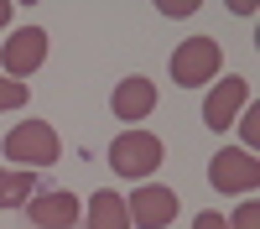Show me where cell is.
Instances as JSON below:
<instances>
[{
    "label": "cell",
    "instance_id": "cell-1",
    "mask_svg": "<svg viewBox=\"0 0 260 229\" xmlns=\"http://www.w3.org/2000/svg\"><path fill=\"white\" fill-rule=\"evenodd\" d=\"M6 156L21 161V167L31 172V167H52V161L62 156V146H57V136H52L47 120H21L16 130L6 136Z\"/></svg>",
    "mask_w": 260,
    "mask_h": 229
},
{
    "label": "cell",
    "instance_id": "cell-2",
    "mask_svg": "<svg viewBox=\"0 0 260 229\" xmlns=\"http://www.w3.org/2000/svg\"><path fill=\"white\" fill-rule=\"evenodd\" d=\"M161 156H167V146L156 136H146V130H125L110 146V167H115L120 177H151L161 167Z\"/></svg>",
    "mask_w": 260,
    "mask_h": 229
},
{
    "label": "cell",
    "instance_id": "cell-3",
    "mask_svg": "<svg viewBox=\"0 0 260 229\" xmlns=\"http://www.w3.org/2000/svg\"><path fill=\"white\" fill-rule=\"evenodd\" d=\"M219 42L213 37H192L177 47V57H172V78L182 83V89H198V83H208L213 73H219Z\"/></svg>",
    "mask_w": 260,
    "mask_h": 229
},
{
    "label": "cell",
    "instance_id": "cell-4",
    "mask_svg": "<svg viewBox=\"0 0 260 229\" xmlns=\"http://www.w3.org/2000/svg\"><path fill=\"white\" fill-rule=\"evenodd\" d=\"M42 57H47V31L42 26H21V31H11L6 37V47H0V62H6V78H26V73H37L42 68Z\"/></svg>",
    "mask_w": 260,
    "mask_h": 229
},
{
    "label": "cell",
    "instance_id": "cell-5",
    "mask_svg": "<svg viewBox=\"0 0 260 229\" xmlns=\"http://www.w3.org/2000/svg\"><path fill=\"white\" fill-rule=\"evenodd\" d=\"M208 177H213V187H219V193H250V187L260 182V161H255L250 151H240V146H229V151L213 156Z\"/></svg>",
    "mask_w": 260,
    "mask_h": 229
},
{
    "label": "cell",
    "instance_id": "cell-6",
    "mask_svg": "<svg viewBox=\"0 0 260 229\" xmlns=\"http://www.w3.org/2000/svg\"><path fill=\"white\" fill-rule=\"evenodd\" d=\"M125 214H130V224H141V229H161V224L177 219V193L146 182V187H136V198L125 203Z\"/></svg>",
    "mask_w": 260,
    "mask_h": 229
},
{
    "label": "cell",
    "instance_id": "cell-7",
    "mask_svg": "<svg viewBox=\"0 0 260 229\" xmlns=\"http://www.w3.org/2000/svg\"><path fill=\"white\" fill-rule=\"evenodd\" d=\"M245 99H250L245 78H224L219 89L208 94V104H203V125H208V130H229V120L245 110Z\"/></svg>",
    "mask_w": 260,
    "mask_h": 229
},
{
    "label": "cell",
    "instance_id": "cell-8",
    "mask_svg": "<svg viewBox=\"0 0 260 229\" xmlns=\"http://www.w3.org/2000/svg\"><path fill=\"white\" fill-rule=\"evenodd\" d=\"M156 83H151V78H125V83H115V115L120 120H146L151 110H156Z\"/></svg>",
    "mask_w": 260,
    "mask_h": 229
},
{
    "label": "cell",
    "instance_id": "cell-9",
    "mask_svg": "<svg viewBox=\"0 0 260 229\" xmlns=\"http://www.w3.org/2000/svg\"><path fill=\"white\" fill-rule=\"evenodd\" d=\"M31 224H42V229L78 224V198L73 193H42V198H31Z\"/></svg>",
    "mask_w": 260,
    "mask_h": 229
},
{
    "label": "cell",
    "instance_id": "cell-10",
    "mask_svg": "<svg viewBox=\"0 0 260 229\" xmlns=\"http://www.w3.org/2000/svg\"><path fill=\"white\" fill-rule=\"evenodd\" d=\"M89 229H130V214L115 193H94L89 203Z\"/></svg>",
    "mask_w": 260,
    "mask_h": 229
},
{
    "label": "cell",
    "instance_id": "cell-11",
    "mask_svg": "<svg viewBox=\"0 0 260 229\" xmlns=\"http://www.w3.org/2000/svg\"><path fill=\"white\" fill-rule=\"evenodd\" d=\"M31 203V172L26 167H0V208Z\"/></svg>",
    "mask_w": 260,
    "mask_h": 229
},
{
    "label": "cell",
    "instance_id": "cell-12",
    "mask_svg": "<svg viewBox=\"0 0 260 229\" xmlns=\"http://www.w3.org/2000/svg\"><path fill=\"white\" fill-rule=\"evenodd\" d=\"M21 99H26V89H21L16 78H0V110H16Z\"/></svg>",
    "mask_w": 260,
    "mask_h": 229
},
{
    "label": "cell",
    "instance_id": "cell-13",
    "mask_svg": "<svg viewBox=\"0 0 260 229\" xmlns=\"http://www.w3.org/2000/svg\"><path fill=\"white\" fill-rule=\"evenodd\" d=\"M192 229H229V219H224V214H208V208H203V214H198V224H192Z\"/></svg>",
    "mask_w": 260,
    "mask_h": 229
},
{
    "label": "cell",
    "instance_id": "cell-14",
    "mask_svg": "<svg viewBox=\"0 0 260 229\" xmlns=\"http://www.w3.org/2000/svg\"><path fill=\"white\" fill-rule=\"evenodd\" d=\"M255 219H260V214H255V203H245V208H240V219H234V224H240V229H255Z\"/></svg>",
    "mask_w": 260,
    "mask_h": 229
},
{
    "label": "cell",
    "instance_id": "cell-15",
    "mask_svg": "<svg viewBox=\"0 0 260 229\" xmlns=\"http://www.w3.org/2000/svg\"><path fill=\"white\" fill-rule=\"evenodd\" d=\"M11 16H16V11H11V6H6V0H0V26H6V21H11Z\"/></svg>",
    "mask_w": 260,
    "mask_h": 229
}]
</instances>
